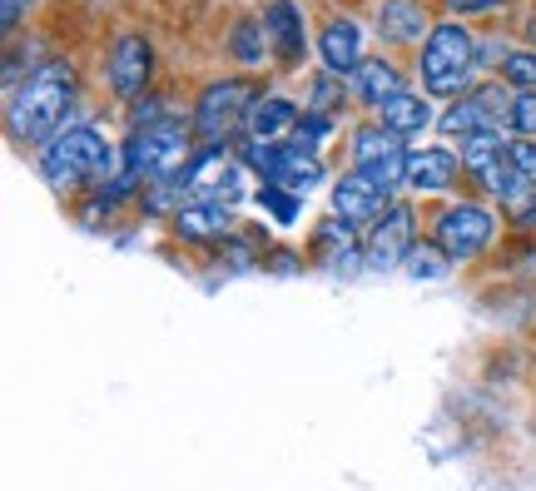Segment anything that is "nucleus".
I'll use <instances>...</instances> for the list:
<instances>
[{
    "mask_svg": "<svg viewBox=\"0 0 536 491\" xmlns=\"http://www.w3.org/2000/svg\"><path fill=\"white\" fill-rule=\"evenodd\" d=\"M75 100H80L75 60L50 55V60L30 65V75H25V80L10 90V100H5V129H10V139L40 154V149L70 124Z\"/></svg>",
    "mask_w": 536,
    "mask_h": 491,
    "instance_id": "f257e3e1",
    "label": "nucleus"
},
{
    "mask_svg": "<svg viewBox=\"0 0 536 491\" xmlns=\"http://www.w3.org/2000/svg\"><path fill=\"white\" fill-rule=\"evenodd\" d=\"M35 164H40V179H45L50 189H80V184L105 189L110 179L125 174L120 149H115L90 120H70L40 154H35Z\"/></svg>",
    "mask_w": 536,
    "mask_h": 491,
    "instance_id": "f03ea898",
    "label": "nucleus"
},
{
    "mask_svg": "<svg viewBox=\"0 0 536 491\" xmlns=\"http://www.w3.org/2000/svg\"><path fill=\"white\" fill-rule=\"evenodd\" d=\"M417 80L432 100H462L477 80V35L467 20H437L417 50Z\"/></svg>",
    "mask_w": 536,
    "mask_h": 491,
    "instance_id": "7ed1b4c3",
    "label": "nucleus"
},
{
    "mask_svg": "<svg viewBox=\"0 0 536 491\" xmlns=\"http://www.w3.org/2000/svg\"><path fill=\"white\" fill-rule=\"evenodd\" d=\"M194 154H199V144H194V124L189 120L130 129V134L120 139L125 174H134L144 189H149V184H174V179H184V169L194 164Z\"/></svg>",
    "mask_w": 536,
    "mask_h": 491,
    "instance_id": "20e7f679",
    "label": "nucleus"
},
{
    "mask_svg": "<svg viewBox=\"0 0 536 491\" xmlns=\"http://www.w3.org/2000/svg\"><path fill=\"white\" fill-rule=\"evenodd\" d=\"M264 90L249 80V75H219L209 80L199 95H194V110H189V124H194V139L199 144H224L234 149V139L244 134V120L254 110Z\"/></svg>",
    "mask_w": 536,
    "mask_h": 491,
    "instance_id": "39448f33",
    "label": "nucleus"
},
{
    "mask_svg": "<svg viewBox=\"0 0 536 491\" xmlns=\"http://www.w3.org/2000/svg\"><path fill=\"white\" fill-rule=\"evenodd\" d=\"M497 234V214L477 199H462V204H447L437 219H432V244L447 263H472L482 248L492 244Z\"/></svg>",
    "mask_w": 536,
    "mask_h": 491,
    "instance_id": "423d86ee",
    "label": "nucleus"
},
{
    "mask_svg": "<svg viewBox=\"0 0 536 491\" xmlns=\"http://www.w3.org/2000/svg\"><path fill=\"white\" fill-rule=\"evenodd\" d=\"M512 100H517L512 85L482 80V85H472L462 100H452V105L437 115V129H442L447 139H472V134H487V129H507Z\"/></svg>",
    "mask_w": 536,
    "mask_h": 491,
    "instance_id": "0eeeda50",
    "label": "nucleus"
},
{
    "mask_svg": "<svg viewBox=\"0 0 536 491\" xmlns=\"http://www.w3.org/2000/svg\"><path fill=\"white\" fill-rule=\"evenodd\" d=\"M149 80H154V40L144 30H120L105 50V85L115 100H144L149 95Z\"/></svg>",
    "mask_w": 536,
    "mask_h": 491,
    "instance_id": "6e6552de",
    "label": "nucleus"
},
{
    "mask_svg": "<svg viewBox=\"0 0 536 491\" xmlns=\"http://www.w3.org/2000/svg\"><path fill=\"white\" fill-rule=\"evenodd\" d=\"M363 60H368V35H363V25H358L353 15L323 20V30H318V65H323L328 75H338V80H353V75L363 70Z\"/></svg>",
    "mask_w": 536,
    "mask_h": 491,
    "instance_id": "1a4fd4ad",
    "label": "nucleus"
},
{
    "mask_svg": "<svg viewBox=\"0 0 536 491\" xmlns=\"http://www.w3.org/2000/svg\"><path fill=\"white\" fill-rule=\"evenodd\" d=\"M412 239H417V219H412V209L407 204H393L378 224H368V263L373 268H402L407 258H412Z\"/></svg>",
    "mask_w": 536,
    "mask_h": 491,
    "instance_id": "9d476101",
    "label": "nucleus"
},
{
    "mask_svg": "<svg viewBox=\"0 0 536 491\" xmlns=\"http://www.w3.org/2000/svg\"><path fill=\"white\" fill-rule=\"evenodd\" d=\"M264 25H268L273 60H278L283 70H303V55H308L303 5H298V0H268V5H264Z\"/></svg>",
    "mask_w": 536,
    "mask_h": 491,
    "instance_id": "9b49d317",
    "label": "nucleus"
},
{
    "mask_svg": "<svg viewBox=\"0 0 536 491\" xmlns=\"http://www.w3.org/2000/svg\"><path fill=\"white\" fill-rule=\"evenodd\" d=\"M388 209H393V194H383L378 184H368L358 169H353V174H343V179L333 184V214H338V219H348L353 229L378 224Z\"/></svg>",
    "mask_w": 536,
    "mask_h": 491,
    "instance_id": "f8f14e48",
    "label": "nucleus"
},
{
    "mask_svg": "<svg viewBox=\"0 0 536 491\" xmlns=\"http://www.w3.org/2000/svg\"><path fill=\"white\" fill-rule=\"evenodd\" d=\"M298 120H303V110H298V100H293V95H283V90H264V95L254 100V110H249V120H244V134H239V139L288 144V134L298 129Z\"/></svg>",
    "mask_w": 536,
    "mask_h": 491,
    "instance_id": "ddd939ff",
    "label": "nucleus"
},
{
    "mask_svg": "<svg viewBox=\"0 0 536 491\" xmlns=\"http://www.w3.org/2000/svg\"><path fill=\"white\" fill-rule=\"evenodd\" d=\"M432 15L422 0H378V15H373V30L383 45H422L432 35Z\"/></svg>",
    "mask_w": 536,
    "mask_h": 491,
    "instance_id": "4468645a",
    "label": "nucleus"
},
{
    "mask_svg": "<svg viewBox=\"0 0 536 491\" xmlns=\"http://www.w3.org/2000/svg\"><path fill=\"white\" fill-rule=\"evenodd\" d=\"M462 179V154H452V149H442V144H417V149H407V189H417V194H442V189H452Z\"/></svg>",
    "mask_w": 536,
    "mask_h": 491,
    "instance_id": "2eb2a0df",
    "label": "nucleus"
},
{
    "mask_svg": "<svg viewBox=\"0 0 536 491\" xmlns=\"http://www.w3.org/2000/svg\"><path fill=\"white\" fill-rule=\"evenodd\" d=\"M402 90H412V85H407V75H402L393 60H383V55H378V60H363V70L348 80L353 105H363V110H373V115H378L388 100H398Z\"/></svg>",
    "mask_w": 536,
    "mask_h": 491,
    "instance_id": "dca6fc26",
    "label": "nucleus"
},
{
    "mask_svg": "<svg viewBox=\"0 0 536 491\" xmlns=\"http://www.w3.org/2000/svg\"><path fill=\"white\" fill-rule=\"evenodd\" d=\"M169 224H174L179 239H194V244H204V239H229V234H234V209L219 204V199H189Z\"/></svg>",
    "mask_w": 536,
    "mask_h": 491,
    "instance_id": "f3484780",
    "label": "nucleus"
},
{
    "mask_svg": "<svg viewBox=\"0 0 536 491\" xmlns=\"http://www.w3.org/2000/svg\"><path fill=\"white\" fill-rule=\"evenodd\" d=\"M264 184L273 189H288V194H308V189H318L323 184V159L318 154H303V149H293V144H283V159H278V169L268 174Z\"/></svg>",
    "mask_w": 536,
    "mask_h": 491,
    "instance_id": "a211bd4d",
    "label": "nucleus"
},
{
    "mask_svg": "<svg viewBox=\"0 0 536 491\" xmlns=\"http://www.w3.org/2000/svg\"><path fill=\"white\" fill-rule=\"evenodd\" d=\"M422 95H427V90H402L398 100H388L373 120L383 124V129H393L398 139H417V134L432 124V105H427Z\"/></svg>",
    "mask_w": 536,
    "mask_h": 491,
    "instance_id": "6ab92c4d",
    "label": "nucleus"
},
{
    "mask_svg": "<svg viewBox=\"0 0 536 491\" xmlns=\"http://www.w3.org/2000/svg\"><path fill=\"white\" fill-rule=\"evenodd\" d=\"M229 55H234L244 70H264L268 55H273L264 15H244V20H234V25H229Z\"/></svg>",
    "mask_w": 536,
    "mask_h": 491,
    "instance_id": "aec40b11",
    "label": "nucleus"
},
{
    "mask_svg": "<svg viewBox=\"0 0 536 491\" xmlns=\"http://www.w3.org/2000/svg\"><path fill=\"white\" fill-rule=\"evenodd\" d=\"M398 149H407V139H398L393 129H383L378 120H368L363 129H353V139H348L353 169H368V164H378V159H388V154H398Z\"/></svg>",
    "mask_w": 536,
    "mask_h": 491,
    "instance_id": "412c9836",
    "label": "nucleus"
},
{
    "mask_svg": "<svg viewBox=\"0 0 536 491\" xmlns=\"http://www.w3.org/2000/svg\"><path fill=\"white\" fill-rule=\"evenodd\" d=\"M353 239H358V229L348 224V219H318V229H313V258L318 263H343V258H353Z\"/></svg>",
    "mask_w": 536,
    "mask_h": 491,
    "instance_id": "4be33fe9",
    "label": "nucleus"
},
{
    "mask_svg": "<svg viewBox=\"0 0 536 491\" xmlns=\"http://www.w3.org/2000/svg\"><path fill=\"white\" fill-rule=\"evenodd\" d=\"M343 95H348V80L318 70V75L308 80V100H303V110H308V115H338V110H343Z\"/></svg>",
    "mask_w": 536,
    "mask_h": 491,
    "instance_id": "5701e85b",
    "label": "nucleus"
},
{
    "mask_svg": "<svg viewBox=\"0 0 536 491\" xmlns=\"http://www.w3.org/2000/svg\"><path fill=\"white\" fill-rule=\"evenodd\" d=\"M333 129H338V115H308V110H303V120H298V129L288 134V144L303 149V154H318L323 139H328Z\"/></svg>",
    "mask_w": 536,
    "mask_h": 491,
    "instance_id": "b1692460",
    "label": "nucleus"
},
{
    "mask_svg": "<svg viewBox=\"0 0 536 491\" xmlns=\"http://www.w3.org/2000/svg\"><path fill=\"white\" fill-rule=\"evenodd\" d=\"M125 115H130V129H149V124H169V120H189V115H179L174 105H164V95H144V100H134V105H125Z\"/></svg>",
    "mask_w": 536,
    "mask_h": 491,
    "instance_id": "393cba45",
    "label": "nucleus"
},
{
    "mask_svg": "<svg viewBox=\"0 0 536 491\" xmlns=\"http://www.w3.org/2000/svg\"><path fill=\"white\" fill-rule=\"evenodd\" d=\"M497 80L502 85H512V90H536V50H512L507 60H502V70H497Z\"/></svg>",
    "mask_w": 536,
    "mask_h": 491,
    "instance_id": "a878e982",
    "label": "nucleus"
},
{
    "mask_svg": "<svg viewBox=\"0 0 536 491\" xmlns=\"http://www.w3.org/2000/svg\"><path fill=\"white\" fill-rule=\"evenodd\" d=\"M507 134L512 139H536V90H517L507 110Z\"/></svg>",
    "mask_w": 536,
    "mask_h": 491,
    "instance_id": "bb28decb",
    "label": "nucleus"
},
{
    "mask_svg": "<svg viewBox=\"0 0 536 491\" xmlns=\"http://www.w3.org/2000/svg\"><path fill=\"white\" fill-rule=\"evenodd\" d=\"M254 199L264 204L278 224H298V214H303V199H298V194H288V189H273V184H264Z\"/></svg>",
    "mask_w": 536,
    "mask_h": 491,
    "instance_id": "cd10ccee",
    "label": "nucleus"
},
{
    "mask_svg": "<svg viewBox=\"0 0 536 491\" xmlns=\"http://www.w3.org/2000/svg\"><path fill=\"white\" fill-rule=\"evenodd\" d=\"M412 278H442L447 273V258L442 253H432V248H412V258L402 263Z\"/></svg>",
    "mask_w": 536,
    "mask_h": 491,
    "instance_id": "c85d7f7f",
    "label": "nucleus"
},
{
    "mask_svg": "<svg viewBox=\"0 0 536 491\" xmlns=\"http://www.w3.org/2000/svg\"><path fill=\"white\" fill-rule=\"evenodd\" d=\"M507 219H512L517 229H527V234H532V229H536V184L522 194V199H517V204H507Z\"/></svg>",
    "mask_w": 536,
    "mask_h": 491,
    "instance_id": "c756f323",
    "label": "nucleus"
},
{
    "mask_svg": "<svg viewBox=\"0 0 536 491\" xmlns=\"http://www.w3.org/2000/svg\"><path fill=\"white\" fill-rule=\"evenodd\" d=\"M507 154H512V164H517V169L536 184V139H512V144H507Z\"/></svg>",
    "mask_w": 536,
    "mask_h": 491,
    "instance_id": "7c9ffc66",
    "label": "nucleus"
},
{
    "mask_svg": "<svg viewBox=\"0 0 536 491\" xmlns=\"http://www.w3.org/2000/svg\"><path fill=\"white\" fill-rule=\"evenodd\" d=\"M507 0H442V10L457 20V15H492V10H502Z\"/></svg>",
    "mask_w": 536,
    "mask_h": 491,
    "instance_id": "2f4dec72",
    "label": "nucleus"
},
{
    "mask_svg": "<svg viewBox=\"0 0 536 491\" xmlns=\"http://www.w3.org/2000/svg\"><path fill=\"white\" fill-rule=\"evenodd\" d=\"M507 55H512V50H507L502 40H477V70H502Z\"/></svg>",
    "mask_w": 536,
    "mask_h": 491,
    "instance_id": "473e14b6",
    "label": "nucleus"
},
{
    "mask_svg": "<svg viewBox=\"0 0 536 491\" xmlns=\"http://www.w3.org/2000/svg\"><path fill=\"white\" fill-rule=\"evenodd\" d=\"M527 40H532V50H536V15L527 20Z\"/></svg>",
    "mask_w": 536,
    "mask_h": 491,
    "instance_id": "72a5a7b5",
    "label": "nucleus"
},
{
    "mask_svg": "<svg viewBox=\"0 0 536 491\" xmlns=\"http://www.w3.org/2000/svg\"><path fill=\"white\" fill-rule=\"evenodd\" d=\"M20 5H35V0H20Z\"/></svg>",
    "mask_w": 536,
    "mask_h": 491,
    "instance_id": "f704fd0d",
    "label": "nucleus"
}]
</instances>
